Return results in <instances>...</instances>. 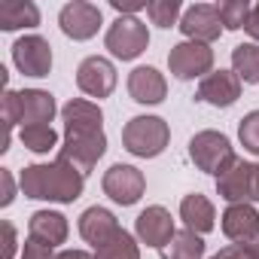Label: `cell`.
<instances>
[{"mask_svg": "<svg viewBox=\"0 0 259 259\" xmlns=\"http://www.w3.org/2000/svg\"><path fill=\"white\" fill-rule=\"evenodd\" d=\"M19 189L25 198L73 204L85 189V177L64 159H55L49 165H28L19 174Z\"/></svg>", "mask_w": 259, "mask_h": 259, "instance_id": "cell-1", "label": "cell"}, {"mask_svg": "<svg viewBox=\"0 0 259 259\" xmlns=\"http://www.w3.org/2000/svg\"><path fill=\"white\" fill-rule=\"evenodd\" d=\"M171 144V125L162 116H135L122 128V147L138 159H156Z\"/></svg>", "mask_w": 259, "mask_h": 259, "instance_id": "cell-2", "label": "cell"}, {"mask_svg": "<svg viewBox=\"0 0 259 259\" xmlns=\"http://www.w3.org/2000/svg\"><path fill=\"white\" fill-rule=\"evenodd\" d=\"M189 159H192V165H195L198 171L220 177L238 156H235L232 141H229L223 132L204 128V132H198V135L189 141Z\"/></svg>", "mask_w": 259, "mask_h": 259, "instance_id": "cell-3", "label": "cell"}, {"mask_svg": "<svg viewBox=\"0 0 259 259\" xmlns=\"http://www.w3.org/2000/svg\"><path fill=\"white\" fill-rule=\"evenodd\" d=\"M104 46L119 61H135V58H141L147 52L150 31H147V25L138 16H119L104 34Z\"/></svg>", "mask_w": 259, "mask_h": 259, "instance_id": "cell-4", "label": "cell"}, {"mask_svg": "<svg viewBox=\"0 0 259 259\" xmlns=\"http://www.w3.org/2000/svg\"><path fill=\"white\" fill-rule=\"evenodd\" d=\"M104 153H107V135L104 132H64L58 159L73 165L82 177H89L95 171V165L104 159Z\"/></svg>", "mask_w": 259, "mask_h": 259, "instance_id": "cell-5", "label": "cell"}, {"mask_svg": "<svg viewBox=\"0 0 259 259\" xmlns=\"http://www.w3.org/2000/svg\"><path fill=\"white\" fill-rule=\"evenodd\" d=\"M217 195L229 204H253L259 201V165L244 162L241 156L217 177Z\"/></svg>", "mask_w": 259, "mask_h": 259, "instance_id": "cell-6", "label": "cell"}, {"mask_svg": "<svg viewBox=\"0 0 259 259\" xmlns=\"http://www.w3.org/2000/svg\"><path fill=\"white\" fill-rule=\"evenodd\" d=\"M101 189H104V195H107L110 201H116V204H122V207H132V204H138V201L144 198V192H147V177H144V171L135 168V165L116 162V165H110V168L104 171Z\"/></svg>", "mask_w": 259, "mask_h": 259, "instance_id": "cell-7", "label": "cell"}, {"mask_svg": "<svg viewBox=\"0 0 259 259\" xmlns=\"http://www.w3.org/2000/svg\"><path fill=\"white\" fill-rule=\"evenodd\" d=\"M168 70L177 79H204L207 73H213V49L207 43L180 40L168 52Z\"/></svg>", "mask_w": 259, "mask_h": 259, "instance_id": "cell-8", "label": "cell"}, {"mask_svg": "<svg viewBox=\"0 0 259 259\" xmlns=\"http://www.w3.org/2000/svg\"><path fill=\"white\" fill-rule=\"evenodd\" d=\"M104 25V16H101V7L89 4V0H70V4L61 7L58 13V28L67 40L73 43H85L92 40Z\"/></svg>", "mask_w": 259, "mask_h": 259, "instance_id": "cell-9", "label": "cell"}, {"mask_svg": "<svg viewBox=\"0 0 259 259\" xmlns=\"http://www.w3.org/2000/svg\"><path fill=\"white\" fill-rule=\"evenodd\" d=\"M13 64L19 67V73L25 76H49L52 73V46L46 37L40 34H28V37H19L13 43Z\"/></svg>", "mask_w": 259, "mask_h": 259, "instance_id": "cell-10", "label": "cell"}, {"mask_svg": "<svg viewBox=\"0 0 259 259\" xmlns=\"http://www.w3.org/2000/svg\"><path fill=\"white\" fill-rule=\"evenodd\" d=\"M116 82H119L116 64L110 58H104V55H89L76 67V85L89 98H98V101L101 98H110L113 89H116Z\"/></svg>", "mask_w": 259, "mask_h": 259, "instance_id": "cell-11", "label": "cell"}, {"mask_svg": "<svg viewBox=\"0 0 259 259\" xmlns=\"http://www.w3.org/2000/svg\"><path fill=\"white\" fill-rule=\"evenodd\" d=\"M174 235H177L174 217H171V210L162 207V204H150V207L141 210L138 220H135V238H138L141 244L153 247V250H165Z\"/></svg>", "mask_w": 259, "mask_h": 259, "instance_id": "cell-12", "label": "cell"}, {"mask_svg": "<svg viewBox=\"0 0 259 259\" xmlns=\"http://www.w3.org/2000/svg\"><path fill=\"white\" fill-rule=\"evenodd\" d=\"M180 31H183V37L186 40H195V43H213V40H220V34L226 31L223 28V22H220V13H217V4H192L186 13H183V19H180V25H177Z\"/></svg>", "mask_w": 259, "mask_h": 259, "instance_id": "cell-13", "label": "cell"}, {"mask_svg": "<svg viewBox=\"0 0 259 259\" xmlns=\"http://www.w3.org/2000/svg\"><path fill=\"white\" fill-rule=\"evenodd\" d=\"M128 95H132V101L135 104H144V107H156V104H162L165 101V95H168V79H165V73H159L156 67H150V64H141V67H135L132 73H128Z\"/></svg>", "mask_w": 259, "mask_h": 259, "instance_id": "cell-14", "label": "cell"}, {"mask_svg": "<svg viewBox=\"0 0 259 259\" xmlns=\"http://www.w3.org/2000/svg\"><path fill=\"white\" fill-rule=\"evenodd\" d=\"M241 89H244V82L238 79L235 70H213L198 82V101L223 110V107H232L241 98Z\"/></svg>", "mask_w": 259, "mask_h": 259, "instance_id": "cell-15", "label": "cell"}, {"mask_svg": "<svg viewBox=\"0 0 259 259\" xmlns=\"http://www.w3.org/2000/svg\"><path fill=\"white\" fill-rule=\"evenodd\" d=\"M220 229L232 244H250L259 235V210L247 201L229 204L220 217Z\"/></svg>", "mask_w": 259, "mask_h": 259, "instance_id": "cell-16", "label": "cell"}, {"mask_svg": "<svg viewBox=\"0 0 259 259\" xmlns=\"http://www.w3.org/2000/svg\"><path fill=\"white\" fill-rule=\"evenodd\" d=\"M119 232H122V226H119L116 213L107 210V207H101V204L85 207V210L79 213V235H82V241L92 244L95 250H98L101 244H107L110 238H116Z\"/></svg>", "mask_w": 259, "mask_h": 259, "instance_id": "cell-17", "label": "cell"}, {"mask_svg": "<svg viewBox=\"0 0 259 259\" xmlns=\"http://www.w3.org/2000/svg\"><path fill=\"white\" fill-rule=\"evenodd\" d=\"M70 235V223L64 213L58 210H34L28 220V238L49 244V247H61Z\"/></svg>", "mask_w": 259, "mask_h": 259, "instance_id": "cell-18", "label": "cell"}, {"mask_svg": "<svg viewBox=\"0 0 259 259\" xmlns=\"http://www.w3.org/2000/svg\"><path fill=\"white\" fill-rule=\"evenodd\" d=\"M64 132H104V110L89 98H70L61 107Z\"/></svg>", "mask_w": 259, "mask_h": 259, "instance_id": "cell-19", "label": "cell"}, {"mask_svg": "<svg viewBox=\"0 0 259 259\" xmlns=\"http://www.w3.org/2000/svg\"><path fill=\"white\" fill-rule=\"evenodd\" d=\"M180 220H183L186 229H192L195 235L204 238V235L217 226V207H213V201H210L207 195L189 192V195H183V201H180Z\"/></svg>", "mask_w": 259, "mask_h": 259, "instance_id": "cell-20", "label": "cell"}, {"mask_svg": "<svg viewBox=\"0 0 259 259\" xmlns=\"http://www.w3.org/2000/svg\"><path fill=\"white\" fill-rule=\"evenodd\" d=\"M19 98H22V125H52V119L58 113V104H55L52 92L22 89Z\"/></svg>", "mask_w": 259, "mask_h": 259, "instance_id": "cell-21", "label": "cell"}, {"mask_svg": "<svg viewBox=\"0 0 259 259\" xmlns=\"http://www.w3.org/2000/svg\"><path fill=\"white\" fill-rule=\"evenodd\" d=\"M37 25H40V10L31 0L0 4V31H22V28H37Z\"/></svg>", "mask_w": 259, "mask_h": 259, "instance_id": "cell-22", "label": "cell"}, {"mask_svg": "<svg viewBox=\"0 0 259 259\" xmlns=\"http://www.w3.org/2000/svg\"><path fill=\"white\" fill-rule=\"evenodd\" d=\"M232 70L244 85H259V43H238L232 49Z\"/></svg>", "mask_w": 259, "mask_h": 259, "instance_id": "cell-23", "label": "cell"}, {"mask_svg": "<svg viewBox=\"0 0 259 259\" xmlns=\"http://www.w3.org/2000/svg\"><path fill=\"white\" fill-rule=\"evenodd\" d=\"M162 259H204V238L192 229H177L171 244L162 250Z\"/></svg>", "mask_w": 259, "mask_h": 259, "instance_id": "cell-24", "label": "cell"}, {"mask_svg": "<svg viewBox=\"0 0 259 259\" xmlns=\"http://www.w3.org/2000/svg\"><path fill=\"white\" fill-rule=\"evenodd\" d=\"M19 141H22L25 150L37 153V156H46L52 150H61L58 147V132H55L52 125H22Z\"/></svg>", "mask_w": 259, "mask_h": 259, "instance_id": "cell-25", "label": "cell"}, {"mask_svg": "<svg viewBox=\"0 0 259 259\" xmlns=\"http://www.w3.org/2000/svg\"><path fill=\"white\" fill-rule=\"evenodd\" d=\"M95 259H141V241L122 229L116 238H110L95 250Z\"/></svg>", "mask_w": 259, "mask_h": 259, "instance_id": "cell-26", "label": "cell"}, {"mask_svg": "<svg viewBox=\"0 0 259 259\" xmlns=\"http://www.w3.org/2000/svg\"><path fill=\"white\" fill-rule=\"evenodd\" d=\"M217 13H220V22L226 31H241V28H247L253 7H250V0H220Z\"/></svg>", "mask_w": 259, "mask_h": 259, "instance_id": "cell-27", "label": "cell"}, {"mask_svg": "<svg viewBox=\"0 0 259 259\" xmlns=\"http://www.w3.org/2000/svg\"><path fill=\"white\" fill-rule=\"evenodd\" d=\"M180 10H183L180 0H150V4H147V16H150V22L156 28H174V25H180V19H183Z\"/></svg>", "mask_w": 259, "mask_h": 259, "instance_id": "cell-28", "label": "cell"}, {"mask_svg": "<svg viewBox=\"0 0 259 259\" xmlns=\"http://www.w3.org/2000/svg\"><path fill=\"white\" fill-rule=\"evenodd\" d=\"M0 110H4V128H7V138H4L0 153H7L10 150V141H13V128L22 125V98H19V92L7 89L4 92V101H0Z\"/></svg>", "mask_w": 259, "mask_h": 259, "instance_id": "cell-29", "label": "cell"}, {"mask_svg": "<svg viewBox=\"0 0 259 259\" xmlns=\"http://www.w3.org/2000/svg\"><path fill=\"white\" fill-rule=\"evenodd\" d=\"M238 141L247 153L259 156V110H250L241 122H238Z\"/></svg>", "mask_w": 259, "mask_h": 259, "instance_id": "cell-30", "label": "cell"}, {"mask_svg": "<svg viewBox=\"0 0 259 259\" xmlns=\"http://www.w3.org/2000/svg\"><path fill=\"white\" fill-rule=\"evenodd\" d=\"M19 259H58V253H55V247H49V244H40V241L28 238V241H25V247H22V256H19Z\"/></svg>", "mask_w": 259, "mask_h": 259, "instance_id": "cell-31", "label": "cell"}, {"mask_svg": "<svg viewBox=\"0 0 259 259\" xmlns=\"http://www.w3.org/2000/svg\"><path fill=\"white\" fill-rule=\"evenodd\" d=\"M0 186H4V195H0V207H10L16 201V180L10 168H0Z\"/></svg>", "mask_w": 259, "mask_h": 259, "instance_id": "cell-32", "label": "cell"}, {"mask_svg": "<svg viewBox=\"0 0 259 259\" xmlns=\"http://www.w3.org/2000/svg\"><path fill=\"white\" fill-rule=\"evenodd\" d=\"M110 7H113L119 16H135V13L147 10V0H110Z\"/></svg>", "mask_w": 259, "mask_h": 259, "instance_id": "cell-33", "label": "cell"}, {"mask_svg": "<svg viewBox=\"0 0 259 259\" xmlns=\"http://www.w3.org/2000/svg\"><path fill=\"white\" fill-rule=\"evenodd\" d=\"M217 259H250V250H247V244H226L217 253Z\"/></svg>", "mask_w": 259, "mask_h": 259, "instance_id": "cell-34", "label": "cell"}, {"mask_svg": "<svg viewBox=\"0 0 259 259\" xmlns=\"http://www.w3.org/2000/svg\"><path fill=\"white\" fill-rule=\"evenodd\" d=\"M4 235H7V247H4V259H13L16 250H19V241H16V226L7 220L4 223Z\"/></svg>", "mask_w": 259, "mask_h": 259, "instance_id": "cell-35", "label": "cell"}, {"mask_svg": "<svg viewBox=\"0 0 259 259\" xmlns=\"http://www.w3.org/2000/svg\"><path fill=\"white\" fill-rule=\"evenodd\" d=\"M247 34H250V43H259V4L253 7V13H250V22H247V28H244Z\"/></svg>", "mask_w": 259, "mask_h": 259, "instance_id": "cell-36", "label": "cell"}, {"mask_svg": "<svg viewBox=\"0 0 259 259\" xmlns=\"http://www.w3.org/2000/svg\"><path fill=\"white\" fill-rule=\"evenodd\" d=\"M58 259H95V253H89V250H61Z\"/></svg>", "mask_w": 259, "mask_h": 259, "instance_id": "cell-37", "label": "cell"}, {"mask_svg": "<svg viewBox=\"0 0 259 259\" xmlns=\"http://www.w3.org/2000/svg\"><path fill=\"white\" fill-rule=\"evenodd\" d=\"M247 250H250V259H259V235L247 244Z\"/></svg>", "mask_w": 259, "mask_h": 259, "instance_id": "cell-38", "label": "cell"}, {"mask_svg": "<svg viewBox=\"0 0 259 259\" xmlns=\"http://www.w3.org/2000/svg\"><path fill=\"white\" fill-rule=\"evenodd\" d=\"M210 259H217V256H210Z\"/></svg>", "mask_w": 259, "mask_h": 259, "instance_id": "cell-39", "label": "cell"}]
</instances>
